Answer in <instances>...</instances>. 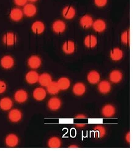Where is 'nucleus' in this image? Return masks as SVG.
Listing matches in <instances>:
<instances>
[{
  "label": "nucleus",
  "mask_w": 133,
  "mask_h": 151,
  "mask_svg": "<svg viewBox=\"0 0 133 151\" xmlns=\"http://www.w3.org/2000/svg\"><path fill=\"white\" fill-rule=\"evenodd\" d=\"M3 43L7 46H13L17 42V37L16 34L13 32H8L3 36Z\"/></svg>",
  "instance_id": "1"
},
{
  "label": "nucleus",
  "mask_w": 133,
  "mask_h": 151,
  "mask_svg": "<svg viewBox=\"0 0 133 151\" xmlns=\"http://www.w3.org/2000/svg\"><path fill=\"white\" fill-rule=\"evenodd\" d=\"M66 24L61 20H57L52 24V29L55 33L60 34L63 33L66 30Z\"/></svg>",
  "instance_id": "2"
},
{
  "label": "nucleus",
  "mask_w": 133,
  "mask_h": 151,
  "mask_svg": "<svg viewBox=\"0 0 133 151\" xmlns=\"http://www.w3.org/2000/svg\"><path fill=\"white\" fill-rule=\"evenodd\" d=\"M61 101L60 99L57 97H53L49 99L48 102V107L49 108L51 111H56L61 107Z\"/></svg>",
  "instance_id": "3"
},
{
  "label": "nucleus",
  "mask_w": 133,
  "mask_h": 151,
  "mask_svg": "<svg viewBox=\"0 0 133 151\" xmlns=\"http://www.w3.org/2000/svg\"><path fill=\"white\" fill-rule=\"evenodd\" d=\"M115 114V108L111 104L104 106L102 109V115L106 118L112 117Z\"/></svg>",
  "instance_id": "4"
},
{
  "label": "nucleus",
  "mask_w": 133,
  "mask_h": 151,
  "mask_svg": "<svg viewBox=\"0 0 133 151\" xmlns=\"http://www.w3.org/2000/svg\"><path fill=\"white\" fill-rule=\"evenodd\" d=\"M93 20L90 15H84L80 19V24L83 29H87L92 26Z\"/></svg>",
  "instance_id": "5"
},
{
  "label": "nucleus",
  "mask_w": 133,
  "mask_h": 151,
  "mask_svg": "<svg viewBox=\"0 0 133 151\" xmlns=\"http://www.w3.org/2000/svg\"><path fill=\"white\" fill-rule=\"evenodd\" d=\"M8 117L10 121H11L12 122L16 123L22 119V114L21 112V111H19L17 109H12L9 113Z\"/></svg>",
  "instance_id": "6"
},
{
  "label": "nucleus",
  "mask_w": 133,
  "mask_h": 151,
  "mask_svg": "<svg viewBox=\"0 0 133 151\" xmlns=\"http://www.w3.org/2000/svg\"><path fill=\"white\" fill-rule=\"evenodd\" d=\"M6 145L9 147H14L18 143V136L14 134H10L7 136L5 139Z\"/></svg>",
  "instance_id": "7"
},
{
  "label": "nucleus",
  "mask_w": 133,
  "mask_h": 151,
  "mask_svg": "<svg viewBox=\"0 0 133 151\" xmlns=\"http://www.w3.org/2000/svg\"><path fill=\"white\" fill-rule=\"evenodd\" d=\"M39 77V75L37 72L31 70L26 73L25 76V79H26V81H27V83L33 85L37 83L38 81Z\"/></svg>",
  "instance_id": "8"
},
{
  "label": "nucleus",
  "mask_w": 133,
  "mask_h": 151,
  "mask_svg": "<svg viewBox=\"0 0 133 151\" xmlns=\"http://www.w3.org/2000/svg\"><path fill=\"white\" fill-rule=\"evenodd\" d=\"M14 64V60L11 56H4L1 59V65L5 69H9Z\"/></svg>",
  "instance_id": "9"
},
{
  "label": "nucleus",
  "mask_w": 133,
  "mask_h": 151,
  "mask_svg": "<svg viewBox=\"0 0 133 151\" xmlns=\"http://www.w3.org/2000/svg\"><path fill=\"white\" fill-rule=\"evenodd\" d=\"M97 38L93 35H87L84 39V45L88 48H94L97 45Z\"/></svg>",
  "instance_id": "10"
},
{
  "label": "nucleus",
  "mask_w": 133,
  "mask_h": 151,
  "mask_svg": "<svg viewBox=\"0 0 133 151\" xmlns=\"http://www.w3.org/2000/svg\"><path fill=\"white\" fill-rule=\"evenodd\" d=\"M93 28L96 32L101 33L104 32L106 29V24L104 20L102 19H97L93 23Z\"/></svg>",
  "instance_id": "11"
},
{
  "label": "nucleus",
  "mask_w": 133,
  "mask_h": 151,
  "mask_svg": "<svg viewBox=\"0 0 133 151\" xmlns=\"http://www.w3.org/2000/svg\"><path fill=\"white\" fill-rule=\"evenodd\" d=\"M75 9L73 6H68L63 9L62 14L66 19H72L75 16Z\"/></svg>",
  "instance_id": "12"
},
{
  "label": "nucleus",
  "mask_w": 133,
  "mask_h": 151,
  "mask_svg": "<svg viewBox=\"0 0 133 151\" xmlns=\"http://www.w3.org/2000/svg\"><path fill=\"white\" fill-rule=\"evenodd\" d=\"M63 51L66 54H71L74 52L75 50V43L73 41L68 40L63 45Z\"/></svg>",
  "instance_id": "13"
},
{
  "label": "nucleus",
  "mask_w": 133,
  "mask_h": 151,
  "mask_svg": "<svg viewBox=\"0 0 133 151\" xmlns=\"http://www.w3.org/2000/svg\"><path fill=\"white\" fill-rule=\"evenodd\" d=\"M123 78L122 73L118 70H112L109 75V79L110 81L114 83H118L122 81Z\"/></svg>",
  "instance_id": "14"
},
{
  "label": "nucleus",
  "mask_w": 133,
  "mask_h": 151,
  "mask_svg": "<svg viewBox=\"0 0 133 151\" xmlns=\"http://www.w3.org/2000/svg\"><path fill=\"white\" fill-rule=\"evenodd\" d=\"M31 30L34 33L39 35V34L43 33L45 30V25L44 24L38 20V21L34 22L31 26Z\"/></svg>",
  "instance_id": "15"
},
{
  "label": "nucleus",
  "mask_w": 133,
  "mask_h": 151,
  "mask_svg": "<svg viewBox=\"0 0 133 151\" xmlns=\"http://www.w3.org/2000/svg\"><path fill=\"white\" fill-rule=\"evenodd\" d=\"M97 88H98V90L101 93L106 94L109 93L111 90V85L108 81L102 80L100 82Z\"/></svg>",
  "instance_id": "16"
},
{
  "label": "nucleus",
  "mask_w": 133,
  "mask_h": 151,
  "mask_svg": "<svg viewBox=\"0 0 133 151\" xmlns=\"http://www.w3.org/2000/svg\"><path fill=\"white\" fill-rule=\"evenodd\" d=\"M87 80L91 84H96L100 80V74L96 70L91 71L87 75Z\"/></svg>",
  "instance_id": "17"
},
{
  "label": "nucleus",
  "mask_w": 133,
  "mask_h": 151,
  "mask_svg": "<svg viewBox=\"0 0 133 151\" xmlns=\"http://www.w3.org/2000/svg\"><path fill=\"white\" fill-rule=\"evenodd\" d=\"M28 64L29 67L33 69L38 68L41 65V59L38 56H32L28 60Z\"/></svg>",
  "instance_id": "18"
},
{
  "label": "nucleus",
  "mask_w": 133,
  "mask_h": 151,
  "mask_svg": "<svg viewBox=\"0 0 133 151\" xmlns=\"http://www.w3.org/2000/svg\"><path fill=\"white\" fill-rule=\"evenodd\" d=\"M46 91L43 88H37L33 91V97L37 101H43L46 97Z\"/></svg>",
  "instance_id": "19"
},
{
  "label": "nucleus",
  "mask_w": 133,
  "mask_h": 151,
  "mask_svg": "<svg viewBox=\"0 0 133 151\" xmlns=\"http://www.w3.org/2000/svg\"><path fill=\"white\" fill-rule=\"evenodd\" d=\"M73 91L76 96H82L86 91V86L83 83L79 82L74 85Z\"/></svg>",
  "instance_id": "20"
},
{
  "label": "nucleus",
  "mask_w": 133,
  "mask_h": 151,
  "mask_svg": "<svg viewBox=\"0 0 133 151\" xmlns=\"http://www.w3.org/2000/svg\"><path fill=\"white\" fill-rule=\"evenodd\" d=\"M52 81V76L50 74H48L47 73H44L43 74H41L39 77L38 81L39 84L43 86L47 87V86Z\"/></svg>",
  "instance_id": "21"
},
{
  "label": "nucleus",
  "mask_w": 133,
  "mask_h": 151,
  "mask_svg": "<svg viewBox=\"0 0 133 151\" xmlns=\"http://www.w3.org/2000/svg\"><path fill=\"white\" fill-rule=\"evenodd\" d=\"M14 99L18 103H23L28 99V94L24 90H19L16 92Z\"/></svg>",
  "instance_id": "22"
},
{
  "label": "nucleus",
  "mask_w": 133,
  "mask_h": 151,
  "mask_svg": "<svg viewBox=\"0 0 133 151\" xmlns=\"http://www.w3.org/2000/svg\"><path fill=\"white\" fill-rule=\"evenodd\" d=\"M110 58L114 61L120 60L123 56V52L122 50L118 47H115L110 52Z\"/></svg>",
  "instance_id": "23"
},
{
  "label": "nucleus",
  "mask_w": 133,
  "mask_h": 151,
  "mask_svg": "<svg viewBox=\"0 0 133 151\" xmlns=\"http://www.w3.org/2000/svg\"><path fill=\"white\" fill-rule=\"evenodd\" d=\"M10 17L14 21H20L23 17V12L19 8H14L10 12Z\"/></svg>",
  "instance_id": "24"
},
{
  "label": "nucleus",
  "mask_w": 133,
  "mask_h": 151,
  "mask_svg": "<svg viewBox=\"0 0 133 151\" xmlns=\"http://www.w3.org/2000/svg\"><path fill=\"white\" fill-rule=\"evenodd\" d=\"M13 106V102L9 98H3L0 101V108L3 111H9Z\"/></svg>",
  "instance_id": "25"
},
{
  "label": "nucleus",
  "mask_w": 133,
  "mask_h": 151,
  "mask_svg": "<svg viewBox=\"0 0 133 151\" xmlns=\"http://www.w3.org/2000/svg\"><path fill=\"white\" fill-rule=\"evenodd\" d=\"M37 12L36 7L32 4H26L23 8V12L28 17L34 16Z\"/></svg>",
  "instance_id": "26"
},
{
  "label": "nucleus",
  "mask_w": 133,
  "mask_h": 151,
  "mask_svg": "<svg viewBox=\"0 0 133 151\" xmlns=\"http://www.w3.org/2000/svg\"><path fill=\"white\" fill-rule=\"evenodd\" d=\"M60 90H66L71 85L70 80L66 77H61L57 82Z\"/></svg>",
  "instance_id": "27"
},
{
  "label": "nucleus",
  "mask_w": 133,
  "mask_h": 151,
  "mask_svg": "<svg viewBox=\"0 0 133 151\" xmlns=\"http://www.w3.org/2000/svg\"><path fill=\"white\" fill-rule=\"evenodd\" d=\"M48 146L53 149L60 148L61 146V141L58 137H52L48 141Z\"/></svg>",
  "instance_id": "28"
},
{
  "label": "nucleus",
  "mask_w": 133,
  "mask_h": 151,
  "mask_svg": "<svg viewBox=\"0 0 133 151\" xmlns=\"http://www.w3.org/2000/svg\"><path fill=\"white\" fill-rule=\"evenodd\" d=\"M95 136L97 138H102L106 135V130L102 125H97L93 128Z\"/></svg>",
  "instance_id": "29"
},
{
  "label": "nucleus",
  "mask_w": 133,
  "mask_h": 151,
  "mask_svg": "<svg viewBox=\"0 0 133 151\" xmlns=\"http://www.w3.org/2000/svg\"><path fill=\"white\" fill-rule=\"evenodd\" d=\"M47 90L48 93L50 94H56L59 92L60 90L57 82L52 81L47 86Z\"/></svg>",
  "instance_id": "30"
},
{
  "label": "nucleus",
  "mask_w": 133,
  "mask_h": 151,
  "mask_svg": "<svg viewBox=\"0 0 133 151\" xmlns=\"http://www.w3.org/2000/svg\"><path fill=\"white\" fill-rule=\"evenodd\" d=\"M121 41L124 45H129L130 43L129 30L124 31L121 35Z\"/></svg>",
  "instance_id": "31"
},
{
  "label": "nucleus",
  "mask_w": 133,
  "mask_h": 151,
  "mask_svg": "<svg viewBox=\"0 0 133 151\" xmlns=\"http://www.w3.org/2000/svg\"><path fill=\"white\" fill-rule=\"evenodd\" d=\"M94 2L96 6L102 8L107 4V0H94Z\"/></svg>",
  "instance_id": "32"
},
{
  "label": "nucleus",
  "mask_w": 133,
  "mask_h": 151,
  "mask_svg": "<svg viewBox=\"0 0 133 151\" xmlns=\"http://www.w3.org/2000/svg\"><path fill=\"white\" fill-rule=\"evenodd\" d=\"M6 84L4 81L0 80V94H2L6 90Z\"/></svg>",
  "instance_id": "33"
},
{
  "label": "nucleus",
  "mask_w": 133,
  "mask_h": 151,
  "mask_svg": "<svg viewBox=\"0 0 133 151\" xmlns=\"http://www.w3.org/2000/svg\"><path fill=\"white\" fill-rule=\"evenodd\" d=\"M28 0H14V3L16 4L19 6H22L26 4Z\"/></svg>",
  "instance_id": "34"
},
{
  "label": "nucleus",
  "mask_w": 133,
  "mask_h": 151,
  "mask_svg": "<svg viewBox=\"0 0 133 151\" xmlns=\"http://www.w3.org/2000/svg\"><path fill=\"white\" fill-rule=\"evenodd\" d=\"M86 117H87V116L83 115V114H79V115L75 116L76 119H85Z\"/></svg>",
  "instance_id": "35"
},
{
  "label": "nucleus",
  "mask_w": 133,
  "mask_h": 151,
  "mask_svg": "<svg viewBox=\"0 0 133 151\" xmlns=\"http://www.w3.org/2000/svg\"><path fill=\"white\" fill-rule=\"evenodd\" d=\"M85 124H84V123H78V124H75V126L79 128H83L84 127H85Z\"/></svg>",
  "instance_id": "36"
},
{
  "label": "nucleus",
  "mask_w": 133,
  "mask_h": 151,
  "mask_svg": "<svg viewBox=\"0 0 133 151\" xmlns=\"http://www.w3.org/2000/svg\"><path fill=\"white\" fill-rule=\"evenodd\" d=\"M125 139L127 140V141L128 143H129V142H130V133H128L126 135V136H125Z\"/></svg>",
  "instance_id": "37"
},
{
  "label": "nucleus",
  "mask_w": 133,
  "mask_h": 151,
  "mask_svg": "<svg viewBox=\"0 0 133 151\" xmlns=\"http://www.w3.org/2000/svg\"><path fill=\"white\" fill-rule=\"evenodd\" d=\"M69 147V148H78V146H76V145H71V146H70Z\"/></svg>",
  "instance_id": "38"
},
{
  "label": "nucleus",
  "mask_w": 133,
  "mask_h": 151,
  "mask_svg": "<svg viewBox=\"0 0 133 151\" xmlns=\"http://www.w3.org/2000/svg\"><path fill=\"white\" fill-rule=\"evenodd\" d=\"M28 1H31V2H35V1H38V0H28Z\"/></svg>",
  "instance_id": "39"
}]
</instances>
